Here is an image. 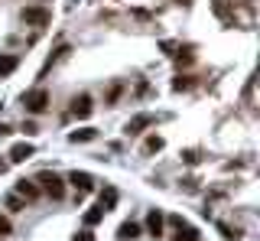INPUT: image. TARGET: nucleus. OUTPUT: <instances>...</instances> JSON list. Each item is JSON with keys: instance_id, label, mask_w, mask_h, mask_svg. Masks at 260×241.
I'll return each mask as SVG.
<instances>
[{"instance_id": "obj_1", "label": "nucleus", "mask_w": 260, "mask_h": 241, "mask_svg": "<svg viewBox=\"0 0 260 241\" xmlns=\"http://www.w3.org/2000/svg\"><path fill=\"white\" fill-rule=\"evenodd\" d=\"M23 108L32 111V114H43V111L49 108V92L46 88H32V92L23 95Z\"/></svg>"}, {"instance_id": "obj_2", "label": "nucleus", "mask_w": 260, "mask_h": 241, "mask_svg": "<svg viewBox=\"0 0 260 241\" xmlns=\"http://www.w3.org/2000/svg\"><path fill=\"white\" fill-rule=\"evenodd\" d=\"M39 183H43V192H49L52 199H62V196H65V183H62L59 173L43 170V173H39Z\"/></svg>"}, {"instance_id": "obj_3", "label": "nucleus", "mask_w": 260, "mask_h": 241, "mask_svg": "<svg viewBox=\"0 0 260 241\" xmlns=\"http://www.w3.org/2000/svg\"><path fill=\"white\" fill-rule=\"evenodd\" d=\"M23 23H29V26H46L49 20H52V13L46 10V7H23Z\"/></svg>"}, {"instance_id": "obj_4", "label": "nucleus", "mask_w": 260, "mask_h": 241, "mask_svg": "<svg viewBox=\"0 0 260 241\" xmlns=\"http://www.w3.org/2000/svg\"><path fill=\"white\" fill-rule=\"evenodd\" d=\"M169 225H173V228H176V241H199V231H195L192 228V225H185L182 219H179V215H173V219H169Z\"/></svg>"}, {"instance_id": "obj_5", "label": "nucleus", "mask_w": 260, "mask_h": 241, "mask_svg": "<svg viewBox=\"0 0 260 241\" xmlns=\"http://www.w3.org/2000/svg\"><path fill=\"white\" fill-rule=\"evenodd\" d=\"M69 183H72L78 192H91V189H94V176L85 173V170H72V173H69Z\"/></svg>"}, {"instance_id": "obj_6", "label": "nucleus", "mask_w": 260, "mask_h": 241, "mask_svg": "<svg viewBox=\"0 0 260 241\" xmlns=\"http://www.w3.org/2000/svg\"><path fill=\"white\" fill-rule=\"evenodd\" d=\"M162 225H166V219H162V212H159V208H153V212L146 215V231H150L153 238H159V235H162Z\"/></svg>"}, {"instance_id": "obj_7", "label": "nucleus", "mask_w": 260, "mask_h": 241, "mask_svg": "<svg viewBox=\"0 0 260 241\" xmlns=\"http://www.w3.org/2000/svg\"><path fill=\"white\" fill-rule=\"evenodd\" d=\"M150 124H153V114H137V117H130V120H127L124 131L130 134V137H134V134H143V127H150Z\"/></svg>"}, {"instance_id": "obj_8", "label": "nucleus", "mask_w": 260, "mask_h": 241, "mask_svg": "<svg viewBox=\"0 0 260 241\" xmlns=\"http://www.w3.org/2000/svg\"><path fill=\"white\" fill-rule=\"evenodd\" d=\"M32 154H36L32 143H13V147H10V160H13V163H23V160H29Z\"/></svg>"}, {"instance_id": "obj_9", "label": "nucleus", "mask_w": 260, "mask_h": 241, "mask_svg": "<svg viewBox=\"0 0 260 241\" xmlns=\"http://www.w3.org/2000/svg\"><path fill=\"white\" fill-rule=\"evenodd\" d=\"M72 111H75V117H88V114L94 111V104H91V98H88V95H81V98L72 101Z\"/></svg>"}, {"instance_id": "obj_10", "label": "nucleus", "mask_w": 260, "mask_h": 241, "mask_svg": "<svg viewBox=\"0 0 260 241\" xmlns=\"http://www.w3.org/2000/svg\"><path fill=\"white\" fill-rule=\"evenodd\" d=\"M16 196H20V199H36L39 196V186H36V183H29V179H20V183H16Z\"/></svg>"}, {"instance_id": "obj_11", "label": "nucleus", "mask_w": 260, "mask_h": 241, "mask_svg": "<svg viewBox=\"0 0 260 241\" xmlns=\"http://www.w3.org/2000/svg\"><path fill=\"white\" fill-rule=\"evenodd\" d=\"M117 238H120V241H134V238H140V225H137V222H124V225L117 228Z\"/></svg>"}, {"instance_id": "obj_12", "label": "nucleus", "mask_w": 260, "mask_h": 241, "mask_svg": "<svg viewBox=\"0 0 260 241\" xmlns=\"http://www.w3.org/2000/svg\"><path fill=\"white\" fill-rule=\"evenodd\" d=\"M94 137H98L94 127H81V131H72V134H69L72 143H88V140H94Z\"/></svg>"}, {"instance_id": "obj_13", "label": "nucleus", "mask_w": 260, "mask_h": 241, "mask_svg": "<svg viewBox=\"0 0 260 241\" xmlns=\"http://www.w3.org/2000/svg\"><path fill=\"white\" fill-rule=\"evenodd\" d=\"M98 205H101L104 212H111V208L117 205V189H111V186H108V189L101 192V199H98Z\"/></svg>"}, {"instance_id": "obj_14", "label": "nucleus", "mask_w": 260, "mask_h": 241, "mask_svg": "<svg viewBox=\"0 0 260 241\" xmlns=\"http://www.w3.org/2000/svg\"><path fill=\"white\" fill-rule=\"evenodd\" d=\"M101 219H104V208H101V205H94V208H88V212H85V225H88V228H91V225H98Z\"/></svg>"}, {"instance_id": "obj_15", "label": "nucleus", "mask_w": 260, "mask_h": 241, "mask_svg": "<svg viewBox=\"0 0 260 241\" xmlns=\"http://www.w3.org/2000/svg\"><path fill=\"white\" fill-rule=\"evenodd\" d=\"M13 69H16V55H0V78L10 75Z\"/></svg>"}, {"instance_id": "obj_16", "label": "nucleus", "mask_w": 260, "mask_h": 241, "mask_svg": "<svg viewBox=\"0 0 260 241\" xmlns=\"http://www.w3.org/2000/svg\"><path fill=\"white\" fill-rule=\"evenodd\" d=\"M156 150H162V137H146V143H143V154H156Z\"/></svg>"}, {"instance_id": "obj_17", "label": "nucleus", "mask_w": 260, "mask_h": 241, "mask_svg": "<svg viewBox=\"0 0 260 241\" xmlns=\"http://www.w3.org/2000/svg\"><path fill=\"white\" fill-rule=\"evenodd\" d=\"M173 88H176V92H185V88H192V75H179L176 82H173Z\"/></svg>"}, {"instance_id": "obj_18", "label": "nucleus", "mask_w": 260, "mask_h": 241, "mask_svg": "<svg viewBox=\"0 0 260 241\" xmlns=\"http://www.w3.org/2000/svg\"><path fill=\"white\" fill-rule=\"evenodd\" d=\"M218 231H221V235H224V238H238V231H234V228H231V225H218Z\"/></svg>"}, {"instance_id": "obj_19", "label": "nucleus", "mask_w": 260, "mask_h": 241, "mask_svg": "<svg viewBox=\"0 0 260 241\" xmlns=\"http://www.w3.org/2000/svg\"><path fill=\"white\" fill-rule=\"evenodd\" d=\"M75 241H94V235L85 228V231H78V235H75Z\"/></svg>"}, {"instance_id": "obj_20", "label": "nucleus", "mask_w": 260, "mask_h": 241, "mask_svg": "<svg viewBox=\"0 0 260 241\" xmlns=\"http://www.w3.org/2000/svg\"><path fill=\"white\" fill-rule=\"evenodd\" d=\"M0 235H10V222H7L4 215H0Z\"/></svg>"}, {"instance_id": "obj_21", "label": "nucleus", "mask_w": 260, "mask_h": 241, "mask_svg": "<svg viewBox=\"0 0 260 241\" xmlns=\"http://www.w3.org/2000/svg\"><path fill=\"white\" fill-rule=\"evenodd\" d=\"M4 134H10V127H4V124H0V137H4Z\"/></svg>"}]
</instances>
